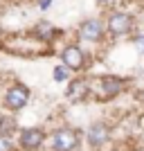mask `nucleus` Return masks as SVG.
I'll return each mask as SVG.
<instances>
[{
	"label": "nucleus",
	"mask_w": 144,
	"mask_h": 151,
	"mask_svg": "<svg viewBox=\"0 0 144 151\" xmlns=\"http://www.w3.org/2000/svg\"><path fill=\"white\" fill-rule=\"evenodd\" d=\"M34 34H36V38H41V41H52V38L57 36V29L50 25V23H38L36 29H34Z\"/></svg>",
	"instance_id": "obj_11"
},
{
	"label": "nucleus",
	"mask_w": 144,
	"mask_h": 151,
	"mask_svg": "<svg viewBox=\"0 0 144 151\" xmlns=\"http://www.w3.org/2000/svg\"><path fill=\"white\" fill-rule=\"evenodd\" d=\"M50 5H52V0H41V2H38V7H41V9H47Z\"/></svg>",
	"instance_id": "obj_15"
},
{
	"label": "nucleus",
	"mask_w": 144,
	"mask_h": 151,
	"mask_svg": "<svg viewBox=\"0 0 144 151\" xmlns=\"http://www.w3.org/2000/svg\"><path fill=\"white\" fill-rule=\"evenodd\" d=\"M99 2H106V0H99Z\"/></svg>",
	"instance_id": "obj_16"
},
{
	"label": "nucleus",
	"mask_w": 144,
	"mask_h": 151,
	"mask_svg": "<svg viewBox=\"0 0 144 151\" xmlns=\"http://www.w3.org/2000/svg\"><path fill=\"white\" fill-rule=\"evenodd\" d=\"M45 142V131L38 129V126H29V129H23L18 135V147L23 151H38Z\"/></svg>",
	"instance_id": "obj_3"
},
{
	"label": "nucleus",
	"mask_w": 144,
	"mask_h": 151,
	"mask_svg": "<svg viewBox=\"0 0 144 151\" xmlns=\"http://www.w3.org/2000/svg\"><path fill=\"white\" fill-rule=\"evenodd\" d=\"M18 131L16 117L14 115H0V138H11Z\"/></svg>",
	"instance_id": "obj_9"
},
{
	"label": "nucleus",
	"mask_w": 144,
	"mask_h": 151,
	"mask_svg": "<svg viewBox=\"0 0 144 151\" xmlns=\"http://www.w3.org/2000/svg\"><path fill=\"white\" fill-rule=\"evenodd\" d=\"M86 138H88V145L97 149V147H101L108 140V126L104 124V122H95V124L88 129Z\"/></svg>",
	"instance_id": "obj_7"
},
{
	"label": "nucleus",
	"mask_w": 144,
	"mask_h": 151,
	"mask_svg": "<svg viewBox=\"0 0 144 151\" xmlns=\"http://www.w3.org/2000/svg\"><path fill=\"white\" fill-rule=\"evenodd\" d=\"M0 151H14V145L9 138H0Z\"/></svg>",
	"instance_id": "obj_13"
},
{
	"label": "nucleus",
	"mask_w": 144,
	"mask_h": 151,
	"mask_svg": "<svg viewBox=\"0 0 144 151\" xmlns=\"http://www.w3.org/2000/svg\"><path fill=\"white\" fill-rule=\"evenodd\" d=\"M101 90H104L106 97H115L122 90V79H117V77H104L101 79Z\"/></svg>",
	"instance_id": "obj_10"
},
{
	"label": "nucleus",
	"mask_w": 144,
	"mask_h": 151,
	"mask_svg": "<svg viewBox=\"0 0 144 151\" xmlns=\"http://www.w3.org/2000/svg\"><path fill=\"white\" fill-rule=\"evenodd\" d=\"M88 81L86 79H75V81L68 86V99H72V101H79V99H83L88 95Z\"/></svg>",
	"instance_id": "obj_8"
},
{
	"label": "nucleus",
	"mask_w": 144,
	"mask_h": 151,
	"mask_svg": "<svg viewBox=\"0 0 144 151\" xmlns=\"http://www.w3.org/2000/svg\"><path fill=\"white\" fill-rule=\"evenodd\" d=\"M79 36H81L83 41H99V38L104 36V23L97 20V18L81 23V27H79Z\"/></svg>",
	"instance_id": "obj_6"
},
{
	"label": "nucleus",
	"mask_w": 144,
	"mask_h": 151,
	"mask_svg": "<svg viewBox=\"0 0 144 151\" xmlns=\"http://www.w3.org/2000/svg\"><path fill=\"white\" fill-rule=\"evenodd\" d=\"M135 43H138V52H140V54H144V34L135 38Z\"/></svg>",
	"instance_id": "obj_14"
},
{
	"label": "nucleus",
	"mask_w": 144,
	"mask_h": 151,
	"mask_svg": "<svg viewBox=\"0 0 144 151\" xmlns=\"http://www.w3.org/2000/svg\"><path fill=\"white\" fill-rule=\"evenodd\" d=\"M61 61L68 70H81L83 65H86V54L81 52L79 45H68V47L61 52Z\"/></svg>",
	"instance_id": "obj_4"
},
{
	"label": "nucleus",
	"mask_w": 144,
	"mask_h": 151,
	"mask_svg": "<svg viewBox=\"0 0 144 151\" xmlns=\"http://www.w3.org/2000/svg\"><path fill=\"white\" fill-rule=\"evenodd\" d=\"M79 149V133L75 129H59L52 135V151H77Z\"/></svg>",
	"instance_id": "obj_2"
},
{
	"label": "nucleus",
	"mask_w": 144,
	"mask_h": 151,
	"mask_svg": "<svg viewBox=\"0 0 144 151\" xmlns=\"http://www.w3.org/2000/svg\"><path fill=\"white\" fill-rule=\"evenodd\" d=\"M106 27H108L110 34L122 36V34H128V32L133 29V18L128 16V14H113V16L108 18Z\"/></svg>",
	"instance_id": "obj_5"
},
{
	"label": "nucleus",
	"mask_w": 144,
	"mask_h": 151,
	"mask_svg": "<svg viewBox=\"0 0 144 151\" xmlns=\"http://www.w3.org/2000/svg\"><path fill=\"white\" fill-rule=\"evenodd\" d=\"M52 77H54V81H65L68 79V68L65 65H57L54 72H52Z\"/></svg>",
	"instance_id": "obj_12"
},
{
	"label": "nucleus",
	"mask_w": 144,
	"mask_h": 151,
	"mask_svg": "<svg viewBox=\"0 0 144 151\" xmlns=\"http://www.w3.org/2000/svg\"><path fill=\"white\" fill-rule=\"evenodd\" d=\"M27 101H29V88L25 83H11L5 90V95H2V106L14 111V113L20 111V108H25Z\"/></svg>",
	"instance_id": "obj_1"
}]
</instances>
